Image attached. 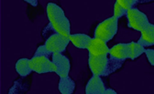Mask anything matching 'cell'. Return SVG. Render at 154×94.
<instances>
[{"label":"cell","mask_w":154,"mask_h":94,"mask_svg":"<svg viewBox=\"0 0 154 94\" xmlns=\"http://www.w3.org/2000/svg\"><path fill=\"white\" fill-rule=\"evenodd\" d=\"M70 42L77 48L81 49H87V47L92 40V37L84 33H75V34H71L69 36Z\"/></svg>","instance_id":"12"},{"label":"cell","mask_w":154,"mask_h":94,"mask_svg":"<svg viewBox=\"0 0 154 94\" xmlns=\"http://www.w3.org/2000/svg\"><path fill=\"white\" fill-rule=\"evenodd\" d=\"M58 90L61 94H73L76 90V83L70 76L60 78L58 82Z\"/></svg>","instance_id":"14"},{"label":"cell","mask_w":154,"mask_h":94,"mask_svg":"<svg viewBox=\"0 0 154 94\" xmlns=\"http://www.w3.org/2000/svg\"><path fill=\"white\" fill-rule=\"evenodd\" d=\"M46 15L49 22L56 32L64 37L71 35V23L63 9L54 2H49L46 6Z\"/></svg>","instance_id":"1"},{"label":"cell","mask_w":154,"mask_h":94,"mask_svg":"<svg viewBox=\"0 0 154 94\" xmlns=\"http://www.w3.org/2000/svg\"><path fill=\"white\" fill-rule=\"evenodd\" d=\"M127 12L128 11H126L125 9H123L119 4H118V2L116 1L115 2V4H114V8H113V16H115L116 18H118V19H119V18H121V17H123V16H125L126 15H127Z\"/></svg>","instance_id":"22"},{"label":"cell","mask_w":154,"mask_h":94,"mask_svg":"<svg viewBox=\"0 0 154 94\" xmlns=\"http://www.w3.org/2000/svg\"><path fill=\"white\" fill-rule=\"evenodd\" d=\"M137 42L145 48L154 46V24L149 23L140 32V37L137 40Z\"/></svg>","instance_id":"11"},{"label":"cell","mask_w":154,"mask_h":94,"mask_svg":"<svg viewBox=\"0 0 154 94\" xmlns=\"http://www.w3.org/2000/svg\"><path fill=\"white\" fill-rule=\"evenodd\" d=\"M119 24V19L115 16H110L106 18V19L96 25L94 31V37L100 39L106 43L111 41L116 37V35L118 34Z\"/></svg>","instance_id":"2"},{"label":"cell","mask_w":154,"mask_h":94,"mask_svg":"<svg viewBox=\"0 0 154 94\" xmlns=\"http://www.w3.org/2000/svg\"><path fill=\"white\" fill-rule=\"evenodd\" d=\"M110 57L115 60H128V44L127 43H118L114 45L109 49Z\"/></svg>","instance_id":"13"},{"label":"cell","mask_w":154,"mask_h":94,"mask_svg":"<svg viewBox=\"0 0 154 94\" xmlns=\"http://www.w3.org/2000/svg\"><path fill=\"white\" fill-rule=\"evenodd\" d=\"M106 87L103 81L102 77L93 76L87 81L85 87V94H105Z\"/></svg>","instance_id":"10"},{"label":"cell","mask_w":154,"mask_h":94,"mask_svg":"<svg viewBox=\"0 0 154 94\" xmlns=\"http://www.w3.org/2000/svg\"><path fill=\"white\" fill-rule=\"evenodd\" d=\"M15 69L19 77L26 78L32 73H34L29 67V60L27 58H20L17 60L15 64Z\"/></svg>","instance_id":"15"},{"label":"cell","mask_w":154,"mask_h":94,"mask_svg":"<svg viewBox=\"0 0 154 94\" xmlns=\"http://www.w3.org/2000/svg\"><path fill=\"white\" fill-rule=\"evenodd\" d=\"M88 68L94 76L102 77L106 72L107 62H108V55L106 56H92L88 54Z\"/></svg>","instance_id":"7"},{"label":"cell","mask_w":154,"mask_h":94,"mask_svg":"<svg viewBox=\"0 0 154 94\" xmlns=\"http://www.w3.org/2000/svg\"><path fill=\"white\" fill-rule=\"evenodd\" d=\"M69 43H71L69 37H64L57 33L49 37L44 42V45L51 54H59L63 53L67 49Z\"/></svg>","instance_id":"4"},{"label":"cell","mask_w":154,"mask_h":94,"mask_svg":"<svg viewBox=\"0 0 154 94\" xmlns=\"http://www.w3.org/2000/svg\"><path fill=\"white\" fill-rule=\"evenodd\" d=\"M33 57H46V58L51 60L52 54L50 51H48L45 45L42 44V45H40L36 48V50L33 54Z\"/></svg>","instance_id":"20"},{"label":"cell","mask_w":154,"mask_h":94,"mask_svg":"<svg viewBox=\"0 0 154 94\" xmlns=\"http://www.w3.org/2000/svg\"><path fill=\"white\" fill-rule=\"evenodd\" d=\"M29 67L34 73L45 74L56 72V67L51 59L46 57H32L29 60Z\"/></svg>","instance_id":"5"},{"label":"cell","mask_w":154,"mask_h":94,"mask_svg":"<svg viewBox=\"0 0 154 94\" xmlns=\"http://www.w3.org/2000/svg\"><path fill=\"white\" fill-rule=\"evenodd\" d=\"M33 80V73L26 78L18 77L16 79L9 88L8 94H27V92L30 90Z\"/></svg>","instance_id":"8"},{"label":"cell","mask_w":154,"mask_h":94,"mask_svg":"<svg viewBox=\"0 0 154 94\" xmlns=\"http://www.w3.org/2000/svg\"><path fill=\"white\" fill-rule=\"evenodd\" d=\"M154 1L151 0H137V5H141V4H150L153 3Z\"/></svg>","instance_id":"25"},{"label":"cell","mask_w":154,"mask_h":94,"mask_svg":"<svg viewBox=\"0 0 154 94\" xmlns=\"http://www.w3.org/2000/svg\"><path fill=\"white\" fill-rule=\"evenodd\" d=\"M109 48L107 46V43L104 40L97 39V37H92V40L87 47L88 54L92 56H106L109 54Z\"/></svg>","instance_id":"9"},{"label":"cell","mask_w":154,"mask_h":94,"mask_svg":"<svg viewBox=\"0 0 154 94\" xmlns=\"http://www.w3.org/2000/svg\"><path fill=\"white\" fill-rule=\"evenodd\" d=\"M117 2L126 11L137 7V0H117Z\"/></svg>","instance_id":"21"},{"label":"cell","mask_w":154,"mask_h":94,"mask_svg":"<svg viewBox=\"0 0 154 94\" xmlns=\"http://www.w3.org/2000/svg\"><path fill=\"white\" fill-rule=\"evenodd\" d=\"M24 2L27 3L28 5L33 7H38V6H40V2H38V0H25Z\"/></svg>","instance_id":"24"},{"label":"cell","mask_w":154,"mask_h":94,"mask_svg":"<svg viewBox=\"0 0 154 94\" xmlns=\"http://www.w3.org/2000/svg\"><path fill=\"white\" fill-rule=\"evenodd\" d=\"M51 61L56 67V74L59 78L68 77L72 67V60L63 53L52 54Z\"/></svg>","instance_id":"6"},{"label":"cell","mask_w":154,"mask_h":94,"mask_svg":"<svg viewBox=\"0 0 154 94\" xmlns=\"http://www.w3.org/2000/svg\"><path fill=\"white\" fill-rule=\"evenodd\" d=\"M128 44V59L131 60H135L138 58H140L142 54L145 53L146 48L139 44L137 41H131L127 43Z\"/></svg>","instance_id":"16"},{"label":"cell","mask_w":154,"mask_h":94,"mask_svg":"<svg viewBox=\"0 0 154 94\" xmlns=\"http://www.w3.org/2000/svg\"><path fill=\"white\" fill-rule=\"evenodd\" d=\"M127 20H128V27L131 29L141 32L149 24V20L147 15L140 11L138 7H134L127 12Z\"/></svg>","instance_id":"3"},{"label":"cell","mask_w":154,"mask_h":94,"mask_svg":"<svg viewBox=\"0 0 154 94\" xmlns=\"http://www.w3.org/2000/svg\"><path fill=\"white\" fill-rule=\"evenodd\" d=\"M144 54L146 55V58H147L149 63L152 67H154V49H152V48H146Z\"/></svg>","instance_id":"23"},{"label":"cell","mask_w":154,"mask_h":94,"mask_svg":"<svg viewBox=\"0 0 154 94\" xmlns=\"http://www.w3.org/2000/svg\"><path fill=\"white\" fill-rule=\"evenodd\" d=\"M125 60H115L112 57L108 55V62H107V67L106 69V72L104 74V76L102 77H108L111 74L117 72L118 70H119L123 65L125 64Z\"/></svg>","instance_id":"17"},{"label":"cell","mask_w":154,"mask_h":94,"mask_svg":"<svg viewBox=\"0 0 154 94\" xmlns=\"http://www.w3.org/2000/svg\"><path fill=\"white\" fill-rule=\"evenodd\" d=\"M105 94H119V93H118L117 91H116L115 90H113L112 88H107V89L106 90Z\"/></svg>","instance_id":"26"},{"label":"cell","mask_w":154,"mask_h":94,"mask_svg":"<svg viewBox=\"0 0 154 94\" xmlns=\"http://www.w3.org/2000/svg\"><path fill=\"white\" fill-rule=\"evenodd\" d=\"M55 34H57V32H56V30L53 28V27L51 26V24L50 22H49L45 27L42 28V32H41L42 37L43 39L44 42L49 39V37H51V36H53V35H55Z\"/></svg>","instance_id":"19"},{"label":"cell","mask_w":154,"mask_h":94,"mask_svg":"<svg viewBox=\"0 0 154 94\" xmlns=\"http://www.w3.org/2000/svg\"><path fill=\"white\" fill-rule=\"evenodd\" d=\"M43 12V8L42 6H38V7H33L31 6H28L27 7V15H28V17L29 18V19L34 22V19L38 16L41 15L42 13Z\"/></svg>","instance_id":"18"}]
</instances>
